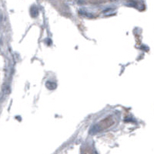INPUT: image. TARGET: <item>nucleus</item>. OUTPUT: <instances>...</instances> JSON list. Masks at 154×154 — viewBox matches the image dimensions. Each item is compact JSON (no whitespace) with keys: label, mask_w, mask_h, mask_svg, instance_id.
I'll return each mask as SVG.
<instances>
[{"label":"nucleus","mask_w":154,"mask_h":154,"mask_svg":"<svg viewBox=\"0 0 154 154\" xmlns=\"http://www.w3.org/2000/svg\"><path fill=\"white\" fill-rule=\"evenodd\" d=\"M31 13L32 14V16H36V14L38 13V11H37V9H36V7H32L31 9Z\"/></svg>","instance_id":"4"},{"label":"nucleus","mask_w":154,"mask_h":154,"mask_svg":"<svg viewBox=\"0 0 154 154\" xmlns=\"http://www.w3.org/2000/svg\"><path fill=\"white\" fill-rule=\"evenodd\" d=\"M115 123H116V119L114 118V116H109L108 117L103 119L100 123L96 125V126L94 127L93 132L103 131V130H105V129H109L112 125H113Z\"/></svg>","instance_id":"1"},{"label":"nucleus","mask_w":154,"mask_h":154,"mask_svg":"<svg viewBox=\"0 0 154 154\" xmlns=\"http://www.w3.org/2000/svg\"><path fill=\"white\" fill-rule=\"evenodd\" d=\"M108 0H90V2L91 3H96V4H98V3H103V2H107Z\"/></svg>","instance_id":"3"},{"label":"nucleus","mask_w":154,"mask_h":154,"mask_svg":"<svg viewBox=\"0 0 154 154\" xmlns=\"http://www.w3.org/2000/svg\"><path fill=\"white\" fill-rule=\"evenodd\" d=\"M83 154H93V151L90 150H86L85 152L83 153Z\"/></svg>","instance_id":"5"},{"label":"nucleus","mask_w":154,"mask_h":154,"mask_svg":"<svg viewBox=\"0 0 154 154\" xmlns=\"http://www.w3.org/2000/svg\"><path fill=\"white\" fill-rule=\"evenodd\" d=\"M46 87L50 90H52V89H55L56 88V84H55L53 82H46Z\"/></svg>","instance_id":"2"}]
</instances>
